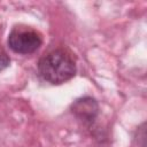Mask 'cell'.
<instances>
[{"label":"cell","mask_w":147,"mask_h":147,"mask_svg":"<svg viewBox=\"0 0 147 147\" xmlns=\"http://www.w3.org/2000/svg\"><path fill=\"white\" fill-rule=\"evenodd\" d=\"M41 34L26 26H16L8 36L9 47L18 54H31L41 46Z\"/></svg>","instance_id":"cell-2"},{"label":"cell","mask_w":147,"mask_h":147,"mask_svg":"<svg viewBox=\"0 0 147 147\" xmlns=\"http://www.w3.org/2000/svg\"><path fill=\"white\" fill-rule=\"evenodd\" d=\"M38 71L44 80L51 84H62L75 76L76 63L69 52L55 49L40 59Z\"/></svg>","instance_id":"cell-1"},{"label":"cell","mask_w":147,"mask_h":147,"mask_svg":"<svg viewBox=\"0 0 147 147\" xmlns=\"http://www.w3.org/2000/svg\"><path fill=\"white\" fill-rule=\"evenodd\" d=\"M10 63V59L8 56V54L5 52V49H2L0 47V71L6 69Z\"/></svg>","instance_id":"cell-4"},{"label":"cell","mask_w":147,"mask_h":147,"mask_svg":"<svg viewBox=\"0 0 147 147\" xmlns=\"http://www.w3.org/2000/svg\"><path fill=\"white\" fill-rule=\"evenodd\" d=\"M98 103L92 98H82L74 102L72 105V113L82 121L91 123L98 115Z\"/></svg>","instance_id":"cell-3"}]
</instances>
